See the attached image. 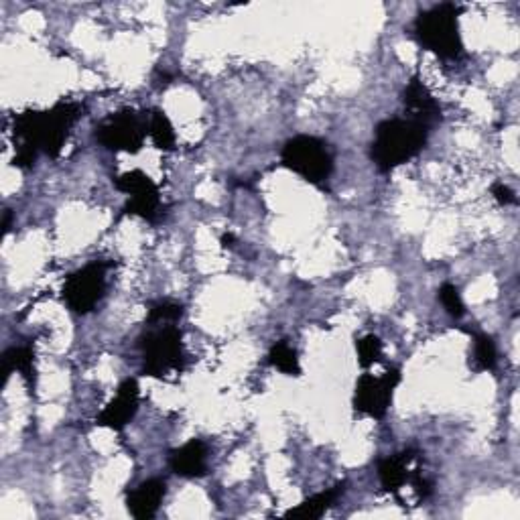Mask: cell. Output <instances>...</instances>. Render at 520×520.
<instances>
[{
    "label": "cell",
    "mask_w": 520,
    "mask_h": 520,
    "mask_svg": "<svg viewBox=\"0 0 520 520\" xmlns=\"http://www.w3.org/2000/svg\"><path fill=\"white\" fill-rule=\"evenodd\" d=\"M84 112L86 106L82 102L61 100L49 110H25L15 114L13 165L19 169H31L41 153L49 159H57Z\"/></svg>",
    "instance_id": "6da1fadb"
},
{
    "label": "cell",
    "mask_w": 520,
    "mask_h": 520,
    "mask_svg": "<svg viewBox=\"0 0 520 520\" xmlns=\"http://www.w3.org/2000/svg\"><path fill=\"white\" fill-rule=\"evenodd\" d=\"M429 133L427 126L413 118H386L376 126L370 159L380 173H390L425 149Z\"/></svg>",
    "instance_id": "7a4b0ae2"
},
{
    "label": "cell",
    "mask_w": 520,
    "mask_h": 520,
    "mask_svg": "<svg viewBox=\"0 0 520 520\" xmlns=\"http://www.w3.org/2000/svg\"><path fill=\"white\" fill-rule=\"evenodd\" d=\"M464 11L462 5L441 3L421 13L413 27L417 43L445 61L462 59L466 51L460 33V15Z\"/></svg>",
    "instance_id": "3957f363"
},
{
    "label": "cell",
    "mask_w": 520,
    "mask_h": 520,
    "mask_svg": "<svg viewBox=\"0 0 520 520\" xmlns=\"http://www.w3.org/2000/svg\"><path fill=\"white\" fill-rule=\"evenodd\" d=\"M147 332L139 338L143 354V374L165 378L169 372L185 370L183 332L177 325H147Z\"/></svg>",
    "instance_id": "277c9868"
},
{
    "label": "cell",
    "mask_w": 520,
    "mask_h": 520,
    "mask_svg": "<svg viewBox=\"0 0 520 520\" xmlns=\"http://www.w3.org/2000/svg\"><path fill=\"white\" fill-rule=\"evenodd\" d=\"M281 163L315 187H323L334 173L330 145L309 135L289 139L281 151Z\"/></svg>",
    "instance_id": "5b68a950"
},
{
    "label": "cell",
    "mask_w": 520,
    "mask_h": 520,
    "mask_svg": "<svg viewBox=\"0 0 520 520\" xmlns=\"http://www.w3.org/2000/svg\"><path fill=\"white\" fill-rule=\"evenodd\" d=\"M149 135V116L147 112H137L135 108H122L108 118H104L96 130L94 139L112 153L137 155Z\"/></svg>",
    "instance_id": "8992f818"
},
{
    "label": "cell",
    "mask_w": 520,
    "mask_h": 520,
    "mask_svg": "<svg viewBox=\"0 0 520 520\" xmlns=\"http://www.w3.org/2000/svg\"><path fill=\"white\" fill-rule=\"evenodd\" d=\"M114 263L106 260H92L86 267L72 273L63 283L61 297L74 313L88 315L96 309V305L104 299L108 289V271Z\"/></svg>",
    "instance_id": "52a82bcc"
},
{
    "label": "cell",
    "mask_w": 520,
    "mask_h": 520,
    "mask_svg": "<svg viewBox=\"0 0 520 520\" xmlns=\"http://www.w3.org/2000/svg\"><path fill=\"white\" fill-rule=\"evenodd\" d=\"M114 187L128 195V202L122 208V216H137L149 224L161 222L165 216V206L161 202L159 185L141 169L126 171L118 175Z\"/></svg>",
    "instance_id": "ba28073f"
},
{
    "label": "cell",
    "mask_w": 520,
    "mask_h": 520,
    "mask_svg": "<svg viewBox=\"0 0 520 520\" xmlns=\"http://www.w3.org/2000/svg\"><path fill=\"white\" fill-rule=\"evenodd\" d=\"M403 374L401 368H390L382 376L362 374L356 382L354 390V411L376 421H382L393 405L395 390L401 384Z\"/></svg>",
    "instance_id": "9c48e42d"
},
{
    "label": "cell",
    "mask_w": 520,
    "mask_h": 520,
    "mask_svg": "<svg viewBox=\"0 0 520 520\" xmlns=\"http://www.w3.org/2000/svg\"><path fill=\"white\" fill-rule=\"evenodd\" d=\"M141 388L137 378H126L120 382L116 397L102 409L96 417V425L108 427L112 431H122L139 413Z\"/></svg>",
    "instance_id": "30bf717a"
},
{
    "label": "cell",
    "mask_w": 520,
    "mask_h": 520,
    "mask_svg": "<svg viewBox=\"0 0 520 520\" xmlns=\"http://www.w3.org/2000/svg\"><path fill=\"white\" fill-rule=\"evenodd\" d=\"M403 104L409 112L407 118H413L433 130L443 120L441 104L435 100V96L429 92V88L423 84L419 76H413L409 84L403 90Z\"/></svg>",
    "instance_id": "8fae6325"
},
{
    "label": "cell",
    "mask_w": 520,
    "mask_h": 520,
    "mask_svg": "<svg viewBox=\"0 0 520 520\" xmlns=\"http://www.w3.org/2000/svg\"><path fill=\"white\" fill-rule=\"evenodd\" d=\"M208 458V443L202 439H189L187 443L169 453V468L173 474L187 480L204 478L208 474Z\"/></svg>",
    "instance_id": "7c38bea8"
},
{
    "label": "cell",
    "mask_w": 520,
    "mask_h": 520,
    "mask_svg": "<svg viewBox=\"0 0 520 520\" xmlns=\"http://www.w3.org/2000/svg\"><path fill=\"white\" fill-rule=\"evenodd\" d=\"M421 458V453L413 447L401 451V453H395V455H388V458L380 460L378 462V480H380V486L390 492L399 496L401 488L405 484H411V476H413V470L411 466Z\"/></svg>",
    "instance_id": "4fadbf2b"
},
{
    "label": "cell",
    "mask_w": 520,
    "mask_h": 520,
    "mask_svg": "<svg viewBox=\"0 0 520 520\" xmlns=\"http://www.w3.org/2000/svg\"><path fill=\"white\" fill-rule=\"evenodd\" d=\"M167 494V484L161 478H151L130 490L126 496V508L137 520H151Z\"/></svg>",
    "instance_id": "5bb4252c"
},
{
    "label": "cell",
    "mask_w": 520,
    "mask_h": 520,
    "mask_svg": "<svg viewBox=\"0 0 520 520\" xmlns=\"http://www.w3.org/2000/svg\"><path fill=\"white\" fill-rule=\"evenodd\" d=\"M346 492V482H340L336 484L334 488H328L323 490L307 500H303L299 506L291 508L285 512V518H299V520H317L321 518L325 512H328L336 502L338 498Z\"/></svg>",
    "instance_id": "9a60e30c"
},
{
    "label": "cell",
    "mask_w": 520,
    "mask_h": 520,
    "mask_svg": "<svg viewBox=\"0 0 520 520\" xmlns=\"http://www.w3.org/2000/svg\"><path fill=\"white\" fill-rule=\"evenodd\" d=\"M3 386L9 382L13 372H21L29 390L35 388V350L31 346H13L3 354Z\"/></svg>",
    "instance_id": "2e32d148"
},
{
    "label": "cell",
    "mask_w": 520,
    "mask_h": 520,
    "mask_svg": "<svg viewBox=\"0 0 520 520\" xmlns=\"http://www.w3.org/2000/svg\"><path fill=\"white\" fill-rule=\"evenodd\" d=\"M149 137L153 139L157 149L167 151V153L175 151V145H177L175 128H173L169 116L159 108L151 110V114H149Z\"/></svg>",
    "instance_id": "e0dca14e"
},
{
    "label": "cell",
    "mask_w": 520,
    "mask_h": 520,
    "mask_svg": "<svg viewBox=\"0 0 520 520\" xmlns=\"http://www.w3.org/2000/svg\"><path fill=\"white\" fill-rule=\"evenodd\" d=\"M269 364L287 376H301V364L297 352L287 344V340L275 342L269 350Z\"/></svg>",
    "instance_id": "ac0fdd59"
},
{
    "label": "cell",
    "mask_w": 520,
    "mask_h": 520,
    "mask_svg": "<svg viewBox=\"0 0 520 520\" xmlns=\"http://www.w3.org/2000/svg\"><path fill=\"white\" fill-rule=\"evenodd\" d=\"M185 315V307L171 299H159L149 305L147 311V325H161V323H175Z\"/></svg>",
    "instance_id": "d6986e66"
},
{
    "label": "cell",
    "mask_w": 520,
    "mask_h": 520,
    "mask_svg": "<svg viewBox=\"0 0 520 520\" xmlns=\"http://www.w3.org/2000/svg\"><path fill=\"white\" fill-rule=\"evenodd\" d=\"M498 364V350L488 334L474 336V368L478 372L494 370Z\"/></svg>",
    "instance_id": "ffe728a7"
},
{
    "label": "cell",
    "mask_w": 520,
    "mask_h": 520,
    "mask_svg": "<svg viewBox=\"0 0 520 520\" xmlns=\"http://www.w3.org/2000/svg\"><path fill=\"white\" fill-rule=\"evenodd\" d=\"M356 354H358V364L368 370L382 358V340L374 334H368L356 342Z\"/></svg>",
    "instance_id": "44dd1931"
},
{
    "label": "cell",
    "mask_w": 520,
    "mask_h": 520,
    "mask_svg": "<svg viewBox=\"0 0 520 520\" xmlns=\"http://www.w3.org/2000/svg\"><path fill=\"white\" fill-rule=\"evenodd\" d=\"M441 305L445 307V311L449 313V317L453 319H462L466 315V305H464V299L458 291V287L451 285V283H443L439 287V293H437Z\"/></svg>",
    "instance_id": "7402d4cb"
},
{
    "label": "cell",
    "mask_w": 520,
    "mask_h": 520,
    "mask_svg": "<svg viewBox=\"0 0 520 520\" xmlns=\"http://www.w3.org/2000/svg\"><path fill=\"white\" fill-rule=\"evenodd\" d=\"M492 195H494V200H496L500 206H512V204H516L514 191H512L508 185L500 183V181L492 185Z\"/></svg>",
    "instance_id": "603a6c76"
},
{
    "label": "cell",
    "mask_w": 520,
    "mask_h": 520,
    "mask_svg": "<svg viewBox=\"0 0 520 520\" xmlns=\"http://www.w3.org/2000/svg\"><path fill=\"white\" fill-rule=\"evenodd\" d=\"M11 224H13V212L5 210V218H3V236H7L11 232Z\"/></svg>",
    "instance_id": "cb8c5ba5"
},
{
    "label": "cell",
    "mask_w": 520,
    "mask_h": 520,
    "mask_svg": "<svg viewBox=\"0 0 520 520\" xmlns=\"http://www.w3.org/2000/svg\"><path fill=\"white\" fill-rule=\"evenodd\" d=\"M220 244H222V248H234V244H236V236L234 234H222V238H220Z\"/></svg>",
    "instance_id": "d4e9b609"
}]
</instances>
